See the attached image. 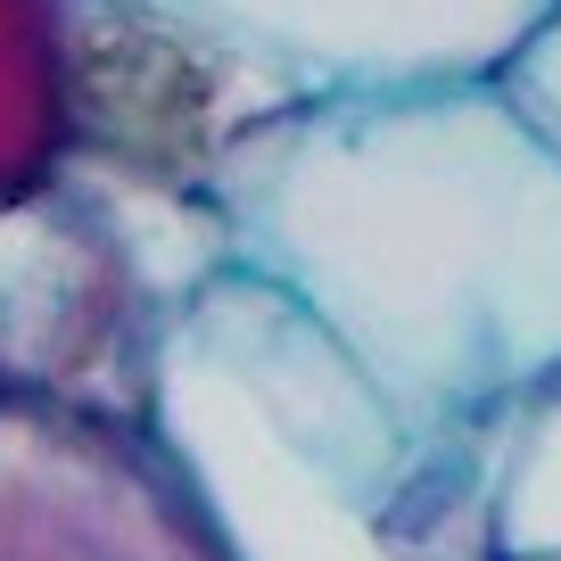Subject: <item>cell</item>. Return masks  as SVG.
<instances>
[{
    "instance_id": "obj_3",
    "label": "cell",
    "mask_w": 561,
    "mask_h": 561,
    "mask_svg": "<svg viewBox=\"0 0 561 561\" xmlns=\"http://www.w3.org/2000/svg\"><path fill=\"white\" fill-rule=\"evenodd\" d=\"M306 91L215 25L158 0H67V174L107 191L215 198L248 133Z\"/></svg>"
},
{
    "instance_id": "obj_9",
    "label": "cell",
    "mask_w": 561,
    "mask_h": 561,
    "mask_svg": "<svg viewBox=\"0 0 561 561\" xmlns=\"http://www.w3.org/2000/svg\"><path fill=\"white\" fill-rule=\"evenodd\" d=\"M553 561H561V553H553Z\"/></svg>"
},
{
    "instance_id": "obj_7",
    "label": "cell",
    "mask_w": 561,
    "mask_h": 561,
    "mask_svg": "<svg viewBox=\"0 0 561 561\" xmlns=\"http://www.w3.org/2000/svg\"><path fill=\"white\" fill-rule=\"evenodd\" d=\"M561 553V388L528 397L495 430V561Z\"/></svg>"
},
{
    "instance_id": "obj_5",
    "label": "cell",
    "mask_w": 561,
    "mask_h": 561,
    "mask_svg": "<svg viewBox=\"0 0 561 561\" xmlns=\"http://www.w3.org/2000/svg\"><path fill=\"white\" fill-rule=\"evenodd\" d=\"M0 561H231L149 421L0 397Z\"/></svg>"
},
{
    "instance_id": "obj_6",
    "label": "cell",
    "mask_w": 561,
    "mask_h": 561,
    "mask_svg": "<svg viewBox=\"0 0 561 561\" xmlns=\"http://www.w3.org/2000/svg\"><path fill=\"white\" fill-rule=\"evenodd\" d=\"M273 58L314 91H397L495 75L553 0H158Z\"/></svg>"
},
{
    "instance_id": "obj_4",
    "label": "cell",
    "mask_w": 561,
    "mask_h": 561,
    "mask_svg": "<svg viewBox=\"0 0 561 561\" xmlns=\"http://www.w3.org/2000/svg\"><path fill=\"white\" fill-rule=\"evenodd\" d=\"M165 289L75 174L0 207V397L149 421Z\"/></svg>"
},
{
    "instance_id": "obj_1",
    "label": "cell",
    "mask_w": 561,
    "mask_h": 561,
    "mask_svg": "<svg viewBox=\"0 0 561 561\" xmlns=\"http://www.w3.org/2000/svg\"><path fill=\"white\" fill-rule=\"evenodd\" d=\"M264 273L430 430L495 438L561 388V149L495 75L314 91L215 174Z\"/></svg>"
},
{
    "instance_id": "obj_8",
    "label": "cell",
    "mask_w": 561,
    "mask_h": 561,
    "mask_svg": "<svg viewBox=\"0 0 561 561\" xmlns=\"http://www.w3.org/2000/svg\"><path fill=\"white\" fill-rule=\"evenodd\" d=\"M495 91H504V100L528 116V133L561 149V0H553V9H545V18L504 50V67H495Z\"/></svg>"
},
{
    "instance_id": "obj_2",
    "label": "cell",
    "mask_w": 561,
    "mask_h": 561,
    "mask_svg": "<svg viewBox=\"0 0 561 561\" xmlns=\"http://www.w3.org/2000/svg\"><path fill=\"white\" fill-rule=\"evenodd\" d=\"M149 430L231 561H495V438L413 421L248 264L165 314Z\"/></svg>"
}]
</instances>
